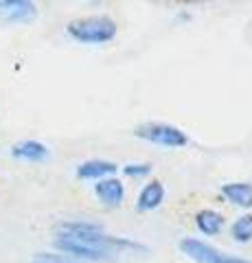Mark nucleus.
Here are the masks:
<instances>
[{"instance_id":"4468645a","label":"nucleus","mask_w":252,"mask_h":263,"mask_svg":"<svg viewBox=\"0 0 252 263\" xmlns=\"http://www.w3.org/2000/svg\"><path fill=\"white\" fill-rule=\"evenodd\" d=\"M31 263H84V261H77V259H68V257H62V254H48V252H40L33 257Z\"/></svg>"},{"instance_id":"20e7f679","label":"nucleus","mask_w":252,"mask_h":263,"mask_svg":"<svg viewBox=\"0 0 252 263\" xmlns=\"http://www.w3.org/2000/svg\"><path fill=\"white\" fill-rule=\"evenodd\" d=\"M180 250H182V254H186V257L195 263H252L248 259L232 257L228 252H219L210 243L202 241V239H193V237L180 239Z\"/></svg>"},{"instance_id":"f03ea898","label":"nucleus","mask_w":252,"mask_h":263,"mask_svg":"<svg viewBox=\"0 0 252 263\" xmlns=\"http://www.w3.org/2000/svg\"><path fill=\"white\" fill-rule=\"evenodd\" d=\"M66 33L81 44H105L117 35V22L110 15H88V18L72 20Z\"/></svg>"},{"instance_id":"1a4fd4ad","label":"nucleus","mask_w":252,"mask_h":263,"mask_svg":"<svg viewBox=\"0 0 252 263\" xmlns=\"http://www.w3.org/2000/svg\"><path fill=\"white\" fill-rule=\"evenodd\" d=\"M48 147L40 141H20L11 147V156L18 160H29V162H44L48 158Z\"/></svg>"},{"instance_id":"9b49d317","label":"nucleus","mask_w":252,"mask_h":263,"mask_svg":"<svg viewBox=\"0 0 252 263\" xmlns=\"http://www.w3.org/2000/svg\"><path fill=\"white\" fill-rule=\"evenodd\" d=\"M224 215L222 213H217L213 209H204V211H200L198 215H195V226H198V230L202 235H206V237H215L219 235L224 230Z\"/></svg>"},{"instance_id":"f257e3e1","label":"nucleus","mask_w":252,"mask_h":263,"mask_svg":"<svg viewBox=\"0 0 252 263\" xmlns=\"http://www.w3.org/2000/svg\"><path fill=\"white\" fill-rule=\"evenodd\" d=\"M53 246L68 257L84 263H123L151 252L147 246L127 237L108 235L99 224L90 221H64L57 228Z\"/></svg>"},{"instance_id":"0eeeda50","label":"nucleus","mask_w":252,"mask_h":263,"mask_svg":"<svg viewBox=\"0 0 252 263\" xmlns=\"http://www.w3.org/2000/svg\"><path fill=\"white\" fill-rule=\"evenodd\" d=\"M94 193L105 206H119L125 197V186L119 178H105L94 184Z\"/></svg>"},{"instance_id":"ddd939ff","label":"nucleus","mask_w":252,"mask_h":263,"mask_svg":"<svg viewBox=\"0 0 252 263\" xmlns=\"http://www.w3.org/2000/svg\"><path fill=\"white\" fill-rule=\"evenodd\" d=\"M123 174L129 176V178H145V176L151 174V164H147V162H141V164L129 162V164L123 167Z\"/></svg>"},{"instance_id":"39448f33","label":"nucleus","mask_w":252,"mask_h":263,"mask_svg":"<svg viewBox=\"0 0 252 263\" xmlns=\"http://www.w3.org/2000/svg\"><path fill=\"white\" fill-rule=\"evenodd\" d=\"M37 18V7L31 0H0V24H29Z\"/></svg>"},{"instance_id":"9d476101","label":"nucleus","mask_w":252,"mask_h":263,"mask_svg":"<svg viewBox=\"0 0 252 263\" xmlns=\"http://www.w3.org/2000/svg\"><path fill=\"white\" fill-rule=\"evenodd\" d=\"M222 195L235 206L252 209V184L250 182H228L222 186Z\"/></svg>"},{"instance_id":"7ed1b4c3","label":"nucleus","mask_w":252,"mask_h":263,"mask_svg":"<svg viewBox=\"0 0 252 263\" xmlns=\"http://www.w3.org/2000/svg\"><path fill=\"white\" fill-rule=\"evenodd\" d=\"M134 134L143 141H149L153 145H162V147H184L189 145V136L184 134L180 127L171 125V123H160V121H149V123H143L134 129Z\"/></svg>"},{"instance_id":"f8f14e48","label":"nucleus","mask_w":252,"mask_h":263,"mask_svg":"<svg viewBox=\"0 0 252 263\" xmlns=\"http://www.w3.org/2000/svg\"><path fill=\"white\" fill-rule=\"evenodd\" d=\"M230 235L237 243H250L252 241V215L246 213L239 219H235V224L230 226Z\"/></svg>"},{"instance_id":"423d86ee","label":"nucleus","mask_w":252,"mask_h":263,"mask_svg":"<svg viewBox=\"0 0 252 263\" xmlns=\"http://www.w3.org/2000/svg\"><path fill=\"white\" fill-rule=\"evenodd\" d=\"M114 174H117V164L110 160H101V158H90L77 167V178L81 180H96L99 182V180L112 178Z\"/></svg>"},{"instance_id":"6e6552de","label":"nucleus","mask_w":252,"mask_h":263,"mask_svg":"<svg viewBox=\"0 0 252 263\" xmlns=\"http://www.w3.org/2000/svg\"><path fill=\"white\" fill-rule=\"evenodd\" d=\"M162 202H165V186H162L160 180H151V182L145 184L141 189V193H138L136 209L143 213H149V211H156Z\"/></svg>"}]
</instances>
